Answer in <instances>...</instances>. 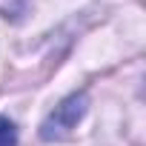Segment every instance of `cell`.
<instances>
[{
	"instance_id": "cell-1",
	"label": "cell",
	"mask_w": 146,
	"mask_h": 146,
	"mask_svg": "<svg viewBox=\"0 0 146 146\" xmlns=\"http://www.w3.org/2000/svg\"><path fill=\"white\" fill-rule=\"evenodd\" d=\"M86 106H89V98L80 92V95H69L60 106H54V112L46 117V123L40 126V137L43 140H63L72 135L80 123V117L86 115Z\"/></svg>"
},
{
	"instance_id": "cell-2",
	"label": "cell",
	"mask_w": 146,
	"mask_h": 146,
	"mask_svg": "<svg viewBox=\"0 0 146 146\" xmlns=\"http://www.w3.org/2000/svg\"><path fill=\"white\" fill-rule=\"evenodd\" d=\"M0 146H17V129L9 117H0Z\"/></svg>"
}]
</instances>
